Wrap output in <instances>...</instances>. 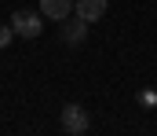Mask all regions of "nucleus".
Listing matches in <instances>:
<instances>
[{
    "instance_id": "nucleus-4",
    "label": "nucleus",
    "mask_w": 157,
    "mask_h": 136,
    "mask_svg": "<svg viewBox=\"0 0 157 136\" xmlns=\"http://www.w3.org/2000/svg\"><path fill=\"white\" fill-rule=\"evenodd\" d=\"M88 37V19H80L77 11H73V19H62V41L66 44H80Z\"/></svg>"
},
{
    "instance_id": "nucleus-2",
    "label": "nucleus",
    "mask_w": 157,
    "mask_h": 136,
    "mask_svg": "<svg viewBox=\"0 0 157 136\" xmlns=\"http://www.w3.org/2000/svg\"><path fill=\"white\" fill-rule=\"evenodd\" d=\"M62 129H66L70 136L88 133V129H91V122H88V110H84V107H77V103H66V107H62Z\"/></svg>"
},
{
    "instance_id": "nucleus-3",
    "label": "nucleus",
    "mask_w": 157,
    "mask_h": 136,
    "mask_svg": "<svg viewBox=\"0 0 157 136\" xmlns=\"http://www.w3.org/2000/svg\"><path fill=\"white\" fill-rule=\"evenodd\" d=\"M73 7H77V0H40V15H44V19H51V22L70 19V15H73Z\"/></svg>"
},
{
    "instance_id": "nucleus-5",
    "label": "nucleus",
    "mask_w": 157,
    "mask_h": 136,
    "mask_svg": "<svg viewBox=\"0 0 157 136\" xmlns=\"http://www.w3.org/2000/svg\"><path fill=\"white\" fill-rule=\"evenodd\" d=\"M106 7H110V0H77V11L80 19H88V22H99L102 15H106Z\"/></svg>"
},
{
    "instance_id": "nucleus-1",
    "label": "nucleus",
    "mask_w": 157,
    "mask_h": 136,
    "mask_svg": "<svg viewBox=\"0 0 157 136\" xmlns=\"http://www.w3.org/2000/svg\"><path fill=\"white\" fill-rule=\"evenodd\" d=\"M40 30H44L40 11H15V15H11V33H18V37L33 41V37H40Z\"/></svg>"
}]
</instances>
